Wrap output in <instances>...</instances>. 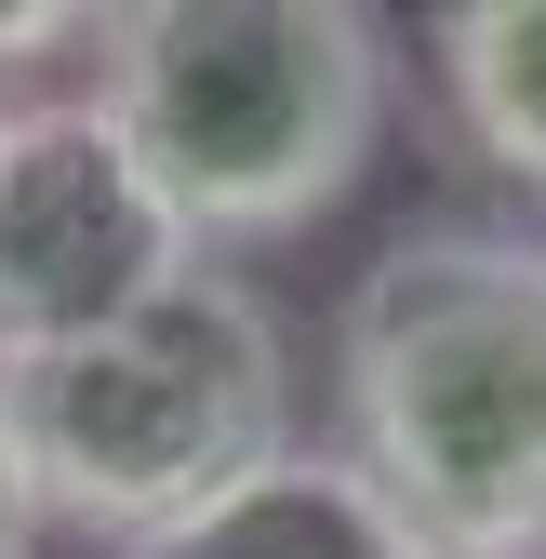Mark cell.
Instances as JSON below:
<instances>
[{"mask_svg":"<svg viewBox=\"0 0 546 559\" xmlns=\"http://www.w3.org/2000/svg\"><path fill=\"white\" fill-rule=\"evenodd\" d=\"M133 559H440V546L360 479L347 440H294L281 466H253L240 493H214L200 520H174Z\"/></svg>","mask_w":546,"mask_h":559,"instance_id":"obj_5","label":"cell"},{"mask_svg":"<svg viewBox=\"0 0 546 559\" xmlns=\"http://www.w3.org/2000/svg\"><path fill=\"white\" fill-rule=\"evenodd\" d=\"M187 266H214L147 160L120 147L94 94H27L0 107V360L81 346L133 307H161Z\"/></svg>","mask_w":546,"mask_h":559,"instance_id":"obj_4","label":"cell"},{"mask_svg":"<svg viewBox=\"0 0 546 559\" xmlns=\"http://www.w3.org/2000/svg\"><path fill=\"white\" fill-rule=\"evenodd\" d=\"M0 413L40 479V520L133 559L294 453V360L240 266H187L161 307L40 346V360H0Z\"/></svg>","mask_w":546,"mask_h":559,"instance_id":"obj_3","label":"cell"},{"mask_svg":"<svg viewBox=\"0 0 546 559\" xmlns=\"http://www.w3.org/2000/svg\"><path fill=\"white\" fill-rule=\"evenodd\" d=\"M387 14L360 0H120L94 14V107L200 253L307 240L387 147Z\"/></svg>","mask_w":546,"mask_h":559,"instance_id":"obj_2","label":"cell"},{"mask_svg":"<svg viewBox=\"0 0 546 559\" xmlns=\"http://www.w3.org/2000/svg\"><path fill=\"white\" fill-rule=\"evenodd\" d=\"M427 53H440L453 133H466L507 187L546 200V0H453V14L427 27Z\"/></svg>","mask_w":546,"mask_h":559,"instance_id":"obj_6","label":"cell"},{"mask_svg":"<svg viewBox=\"0 0 546 559\" xmlns=\"http://www.w3.org/2000/svg\"><path fill=\"white\" fill-rule=\"evenodd\" d=\"M333 413L440 559H546V240L400 227L333 307Z\"/></svg>","mask_w":546,"mask_h":559,"instance_id":"obj_1","label":"cell"},{"mask_svg":"<svg viewBox=\"0 0 546 559\" xmlns=\"http://www.w3.org/2000/svg\"><path fill=\"white\" fill-rule=\"evenodd\" d=\"M54 53H94V14H67V0H14L0 14V107H27L54 81Z\"/></svg>","mask_w":546,"mask_h":559,"instance_id":"obj_7","label":"cell"},{"mask_svg":"<svg viewBox=\"0 0 546 559\" xmlns=\"http://www.w3.org/2000/svg\"><path fill=\"white\" fill-rule=\"evenodd\" d=\"M40 479H27V453H14V413H0V559H40Z\"/></svg>","mask_w":546,"mask_h":559,"instance_id":"obj_8","label":"cell"}]
</instances>
